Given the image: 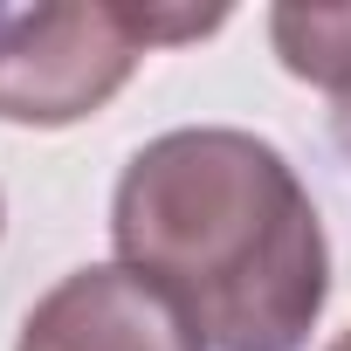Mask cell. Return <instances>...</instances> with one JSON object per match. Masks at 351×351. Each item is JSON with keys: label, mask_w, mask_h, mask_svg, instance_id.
<instances>
[{"label": "cell", "mask_w": 351, "mask_h": 351, "mask_svg": "<svg viewBox=\"0 0 351 351\" xmlns=\"http://www.w3.org/2000/svg\"><path fill=\"white\" fill-rule=\"evenodd\" d=\"M0 228H8V200H0Z\"/></svg>", "instance_id": "obj_6"}, {"label": "cell", "mask_w": 351, "mask_h": 351, "mask_svg": "<svg viewBox=\"0 0 351 351\" xmlns=\"http://www.w3.org/2000/svg\"><path fill=\"white\" fill-rule=\"evenodd\" d=\"M269 49L276 62L337 97V110H351V8H303V0H289V8H269Z\"/></svg>", "instance_id": "obj_4"}, {"label": "cell", "mask_w": 351, "mask_h": 351, "mask_svg": "<svg viewBox=\"0 0 351 351\" xmlns=\"http://www.w3.org/2000/svg\"><path fill=\"white\" fill-rule=\"evenodd\" d=\"M228 28V8H110V0H56V8L0 14V124L62 131L97 117L152 49L200 42Z\"/></svg>", "instance_id": "obj_2"}, {"label": "cell", "mask_w": 351, "mask_h": 351, "mask_svg": "<svg viewBox=\"0 0 351 351\" xmlns=\"http://www.w3.org/2000/svg\"><path fill=\"white\" fill-rule=\"evenodd\" d=\"M14 351H207L200 330L124 262L69 269L28 317Z\"/></svg>", "instance_id": "obj_3"}, {"label": "cell", "mask_w": 351, "mask_h": 351, "mask_svg": "<svg viewBox=\"0 0 351 351\" xmlns=\"http://www.w3.org/2000/svg\"><path fill=\"white\" fill-rule=\"evenodd\" d=\"M324 351H351V324H344V330H337V337H330Z\"/></svg>", "instance_id": "obj_5"}, {"label": "cell", "mask_w": 351, "mask_h": 351, "mask_svg": "<svg viewBox=\"0 0 351 351\" xmlns=\"http://www.w3.org/2000/svg\"><path fill=\"white\" fill-rule=\"evenodd\" d=\"M0 14H8V8H0Z\"/></svg>", "instance_id": "obj_7"}, {"label": "cell", "mask_w": 351, "mask_h": 351, "mask_svg": "<svg viewBox=\"0 0 351 351\" xmlns=\"http://www.w3.org/2000/svg\"><path fill=\"white\" fill-rule=\"evenodd\" d=\"M110 248L207 351H303L330 303V241L296 165L241 124L145 138L110 193Z\"/></svg>", "instance_id": "obj_1"}]
</instances>
